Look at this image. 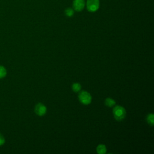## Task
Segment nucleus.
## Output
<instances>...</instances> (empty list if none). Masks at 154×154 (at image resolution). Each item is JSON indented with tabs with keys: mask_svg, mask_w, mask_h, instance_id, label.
Here are the masks:
<instances>
[{
	"mask_svg": "<svg viewBox=\"0 0 154 154\" xmlns=\"http://www.w3.org/2000/svg\"><path fill=\"white\" fill-rule=\"evenodd\" d=\"M113 115L115 118V119L117 121H122L123 120L126 114V111L125 108H123L122 106L117 105L114 107L113 110Z\"/></svg>",
	"mask_w": 154,
	"mask_h": 154,
	"instance_id": "nucleus-1",
	"label": "nucleus"
},
{
	"mask_svg": "<svg viewBox=\"0 0 154 154\" xmlns=\"http://www.w3.org/2000/svg\"><path fill=\"white\" fill-rule=\"evenodd\" d=\"M78 98L81 103L84 105H88L91 102V94L86 91H81L78 94Z\"/></svg>",
	"mask_w": 154,
	"mask_h": 154,
	"instance_id": "nucleus-2",
	"label": "nucleus"
},
{
	"mask_svg": "<svg viewBox=\"0 0 154 154\" xmlns=\"http://www.w3.org/2000/svg\"><path fill=\"white\" fill-rule=\"evenodd\" d=\"M99 0H87V8L90 12H94L99 9Z\"/></svg>",
	"mask_w": 154,
	"mask_h": 154,
	"instance_id": "nucleus-3",
	"label": "nucleus"
},
{
	"mask_svg": "<svg viewBox=\"0 0 154 154\" xmlns=\"http://www.w3.org/2000/svg\"><path fill=\"white\" fill-rule=\"evenodd\" d=\"M35 112L39 116H44L47 111V108L45 105L42 103H37L35 107Z\"/></svg>",
	"mask_w": 154,
	"mask_h": 154,
	"instance_id": "nucleus-4",
	"label": "nucleus"
},
{
	"mask_svg": "<svg viewBox=\"0 0 154 154\" xmlns=\"http://www.w3.org/2000/svg\"><path fill=\"white\" fill-rule=\"evenodd\" d=\"M85 0H73V7L76 11H82L85 7Z\"/></svg>",
	"mask_w": 154,
	"mask_h": 154,
	"instance_id": "nucleus-5",
	"label": "nucleus"
},
{
	"mask_svg": "<svg viewBox=\"0 0 154 154\" xmlns=\"http://www.w3.org/2000/svg\"><path fill=\"white\" fill-rule=\"evenodd\" d=\"M96 151L99 154H104L106 152V147L104 144H99L96 148Z\"/></svg>",
	"mask_w": 154,
	"mask_h": 154,
	"instance_id": "nucleus-6",
	"label": "nucleus"
},
{
	"mask_svg": "<svg viewBox=\"0 0 154 154\" xmlns=\"http://www.w3.org/2000/svg\"><path fill=\"white\" fill-rule=\"evenodd\" d=\"M105 104L108 107H112L115 105L116 101L113 99L108 97L105 100Z\"/></svg>",
	"mask_w": 154,
	"mask_h": 154,
	"instance_id": "nucleus-7",
	"label": "nucleus"
},
{
	"mask_svg": "<svg viewBox=\"0 0 154 154\" xmlns=\"http://www.w3.org/2000/svg\"><path fill=\"white\" fill-rule=\"evenodd\" d=\"M146 120H147V122L149 125H150V126H153V124H154V115H153V114L151 113V114H148L147 116Z\"/></svg>",
	"mask_w": 154,
	"mask_h": 154,
	"instance_id": "nucleus-8",
	"label": "nucleus"
},
{
	"mask_svg": "<svg viewBox=\"0 0 154 154\" xmlns=\"http://www.w3.org/2000/svg\"><path fill=\"white\" fill-rule=\"evenodd\" d=\"M72 88L74 92L77 93L81 90V85L80 84L76 82L73 84V85H72Z\"/></svg>",
	"mask_w": 154,
	"mask_h": 154,
	"instance_id": "nucleus-9",
	"label": "nucleus"
},
{
	"mask_svg": "<svg viewBox=\"0 0 154 154\" xmlns=\"http://www.w3.org/2000/svg\"><path fill=\"white\" fill-rule=\"evenodd\" d=\"M74 14V11L72 8H67L65 10V14L67 17H72Z\"/></svg>",
	"mask_w": 154,
	"mask_h": 154,
	"instance_id": "nucleus-10",
	"label": "nucleus"
},
{
	"mask_svg": "<svg viewBox=\"0 0 154 154\" xmlns=\"http://www.w3.org/2000/svg\"><path fill=\"white\" fill-rule=\"evenodd\" d=\"M7 74L6 69L2 66H0V79L5 76Z\"/></svg>",
	"mask_w": 154,
	"mask_h": 154,
	"instance_id": "nucleus-11",
	"label": "nucleus"
},
{
	"mask_svg": "<svg viewBox=\"0 0 154 154\" xmlns=\"http://www.w3.org/2000/svg\"><path fill=\"white\" fill-rule=\"evenodd\" d=\"M5 143V139L4 137L0 134V146L2 145Z\"/></svg>",
	"mask_w": 154,
	"mask_h": 154,
	"instance_id": "nucleus-12",
	"label": "nucleus"
}]
</instances>
